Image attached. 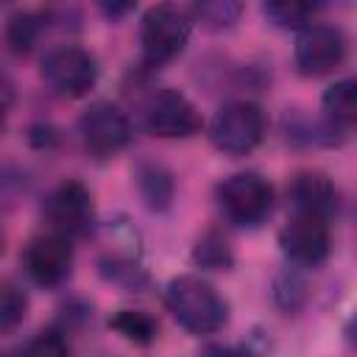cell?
Here are the masks:
<instances>
[{
    "mask_svg": "<svg viewBox=\"0 0 357 357\" xmlns=\"http://www.w3.org/2000/svg\"><path fill=\"white\" fill-rule=\"evenodd\" d=\"M192 262L204 271H226V268H231L234 254H231V245L226 243L223 234L206 231L198 237V243L192 248Z\"/></svg>",
    "mask_w": 357,
    "mask_h": 357,
    "instance_id": "obj_17",
    "label": "cell"
},
{
    "mask_svg": "<svg viewBox=\"0 0 357 357\" xmlns=\"http://www.w3.org/2000/svg\"><path fill=\"white\" fill-rule=\"evenodd\" d=\"M215 195L220 212L237 226H259L273 209V187L254 170L226 176Z\"/></svg>",
    "mask_w": 357,
    "mask_h": 357,
    "instance_id": "obj_4",
    "label": "cell"
},
{
    "mask_svg": "<svg viewBox=\"0 0 357 357\" xmlns=\"http://www.w3.org/2000/svg\"><path fill=\"white\" fill-rule=\"evenodd\" d=\"M204 357H248V354L240 349H231V346H212Z\"/></svg>",
    "mask_w": 357,
    "mask_h": 357,
    "instance_id": "obj_23",
    "label": "cell"
},
{
    "mask_svg": "<svg viewBox=\"0 0 357 357\" xmlns=\"http://www.w3.org/2000/svg\"><path fill=\"white\" fill-rule=\"evenodd\" d=\"M78 134L86 153H92L95 159H109L128 145L131 123L120 106L109 100H98L78 117Z\"/></svg>",
    "mask_w": 357,
    "mask_h": 357,
    "instance_id": "obj_7",
    "label": "cell"
},
{
    "mask_svg": "<svg viewBox=\"0 0 357 357\" xmlns=\"http://www.w3.org/2000/svg\"><path fill=\"white\" fill-rule=\"evenodd\" d=\"M165 307L190 335H212L229 321L226 298L201 276L184 273L170 279L165 290Z\"/></svg>",
    "mask_w": 357,
    "mask_h": 357,
    "instance_id": "obj_1",
    "label": "cell"
},
{
    "mask_svg": "<svg viewBox=\"0 0 357 357\" xmlns=\"http://www.w3.org/2000/svg\"><path fill=\"white\" fill-rule=\"evenodd\" d=\"M190 33H192V17L187 8H178L173 3L151 6L139 22L142 64L156 70V67L173 61L187 47Z\"/></svg>",
    "mask_w": 357,
    "mask_h": 357,
    "instance_id": "obj_2",
    "label": "cell"
},
{
    "mask_svg": "<svg viewBox=\"0 0 357 357\" xmlns=\"http://www.w3.org/2000/svg\"><path fill=\"white\" fill-rule=\"evenodd\" d=\"M0 254H3V237H0Z\"/></svg>",
    "mask_w": 357,
    "mask_h": 357,
    "instance_id": "obj_24",
    "label": "cell"
},
{
    "mask_svg": "<svg viewBox=\"0 0 357 357\" xmlns=\"http://www.w3.org/2000/svg\"><path fill=\"white\" fill-rule=\"evenodd\" d=\"M45 28H47V14H42V11H22V14H14L8 20L6 39H8L14 53H31L36 47V42L42 39Z\"/></svg>",
    "mask_w": 357,
    "mask_h": 357,
    "instance_id": "obj_15",
    "label": "cell"
},
{
    "mask_svg": "<svg viewBox=\"0 0 357 357\" xmlns=\"http://www.w3.org/2000/svg\"><path fill=\"white\" fill-rule=\"evenodd\" d=\"M22 268L39 287H59L73 271V243L59 231H42L28 240Z\"/></svg>",
    "mask_w": 357,
    "mask_h": 357,
    "instance_id": "obj_10",
    "label": "cell"
},
{
    "mask_svg": "<svg viewBox=\"0 0 357 357\" xmlns=\"http://www.w3.org/2000/svg\"><path fill=\"white\" fill-rule=\"evenodd\" d=\"M145 128L162 139H187L201 131V114L184 92L162 86L145 106Z\"/></svg>",
    "mask_w": 357,
    "mask_h": 357,
    "instance_id": "obj_8",
    "label": "cell"
},
{
    "mask_svg": "<svg viewBox=\"0 0 357 357\" xmlns=\"http://www.w3.org/2000/svg\"><path fill=\"white\" fill-rule=\"evenodd\" d=\"M349 53L346 33L337 25L329 22H310L298 31L296 47H293V64L296 73L304 78H321L335 73Z\"/></svg>",
    "mask_w": 357,
    "mask_h": 357,
    "instance_id": "obj_6",
    "label": "cell"
},
{
    "mask_svg": "<svg viewBox=\"0 0 357 357\" xmlns=\"http://www.w3.org/2000/svg\"><path fill=\"white\" fill-rule=\"evenodd\" d=\"M22 357H70V343L59 329H45L22 349Z\"/></svg>",
    "mask_w": 357,
    "mask_h": 357,
    "instance_id": "obj_21",
    "label": "cell"
},
{
    "mask_svg": "<svg viewBox=\"0 0 357 357\" xmlns=\"http://www.w3.org/2000/svg\"><path fill=\"white\" fill-rule=\"evenodd\" d=\"M262 14L276 28L301 31V28H307L312 22L315 6H310V3H265L262 6Z\"/></svg>",
    "mask_w": 357,
    "mask_h": 357,
    "instance_id": "obj_19",
    "label": "cell"
},
{
    "mask_svg": "<svg viewBox=\"0 0 357 357\" xmlns=\"http://www.w3.org/2000/svg\"><path fill=\"white\" fill-rule=\"evenodd\" d=\"M265 112L251 100H231L220 106L209 123V142L229 156L251 153L265 137Z\"/></svg>",
    "mask_w": 357,
    "mask_h": 357,
    "instance_id": "obj_3",
    "label": "cell"
},
{
    "mask_svg": "<svg viewBox=\"0 0 357 357\" xmlns=\"http://www.w3.org/2000/svg\"><path fill=\"white\" fill-rule=\"evenodd\" d=\"M109 326H112L117 335H123L126 340L137 343V346L153 343V337H156V332H159L156 318H151V315L142 312V310H117V312L109 318Z\"/></svg>",
    "mask_w": 357,
    "mask_h": 357,
    "instance_id": "obj_16",
    "label": "cell"
},
{
    "mask_svg": "<svg viewBox=\"0 0 357 357\" xmlns=\"http://www.w3.org/2000/svg\"><path fill=\"white\" fill-rule=\"evenodd\" d=\"M14 100H17V86H14V81L0 70V123L8 117Z\"/></svg>",
    "mask_w": 357,
    "mask_h": 357,
    "instance_id": "obj_22",
    "label": "cell"
},
{
    "mask_svg": "<svg viewBox=\"0 0 357 357\" xmlns=\"http://www.w3.org/2000/svg\"><path fill=\"white\" fill-rule=\"evenodd\" d=\"M137 187H139L142 201L156 212L167 209L173 201V192H176L173 173L167 167H162L159 162H142L137 167Z\"/></svg>",
    "mask_w": 357,
    "mask_h": 357,
    "instance_id": "obj_13",
    "label": "cell"
},
{
    "mask_svg": "<svg viewBox=\"0 0 357 357\" xmlns=\"http://www.w3.org/2000/svg\"><path fill=\"white\" fill-rule=\"evenodd\" d=\"M324 112L326 123L335 128H349L357 120V81L340 78L324 92Z\"/></svg>",
    "mask_w": 357,
    "mask_h": 357,
    "instance_id": "obj_14",
    "label": "cell"
},
{
    "mask_svg": "<svg viewBox=\"0 0 357 357\" xmlns=\"http://www.w3.org/2000/svg\"><path fill=\"white\" fill-rule=\"evenodd\" d=\"M279 245L290 262L315 268L329 257V248H332L329 220H321V218L304 215V212H293V218L279 231Z\"/></svg>",
    "mask_w": 357,
    "mask_h": 357,
    "instance_id": "obj_11",
    "label": "cell"
},
{
    "mask_svg": "<svg viewBox=\"0 0 357 357\" xmlns=\"http://www.w3.org/2000/svg\"><path fill=\"white\" fill-rule=\"evenodd\" d=\"M290 201L293 212L315 215L321 220H332L340 212V190L326 173L301 170L290 181Z\"/></svg>",
    "mask_w": 357,
    "mask_h": 357,
    "instance_id": "obj_12",
    "label": "cell"
},
{
    "mask_svg": "<svg viewBox=\"0 0 357 357\" xmlns=\"http://www.w3.org/2000/svg\"><path fill=\"white\" fill-rule=\"evenodd\" d=\"M39 73H42L45 86L53 95L75 100V98H84L95 86V81H98V61H95V56L86 47L59 45V47H50L42 56Z\"/></svg>",
    "mask_w": 357,
    "mask_h": 357,
    "instance_id": "obj_5",
    "label": "cell"
},
{
    "mask_svg": "<svg viewBox=\"0 0 357 357\" xmlns=\"http://www.w3.org/2000/svg\"><path fill=\"white\" fill-rule=\"evenodd\" d=\"M45 220L50 223V231H59L64 237L86 234L95 223V204L86 184L78 178H67L45 201Z\"/></svg>",
    "mask_w": 357,
    "mask_h": 357,
    "instance_id": "obj_9",
    "label": "cell"
},
{
    "mask_svg": "<svg viewBox=\"0 0 357 357\" xmlns=\"http://www.w3.org/2000/svg\"><path fill=\"white\" fill-rule=\"evenodd\" d=\"M240 14H243V6L240 3H231V0H209V3H198V6L190 8L192 22L204 25L206 31L231 28Z\"/></svg>",
    "mask_w": 357,
    "mask_h": 357,
    "instance_id": "obj_18",
    "label": "cell"
},
{
    "mask_svg": "<svg viewBox=\"0 0 357 357\" xmlns=\"http://www.w3.org/2000/svg\"><path fill=\"white\" fill-rule=\"evenodd\" d=\"M28 315V293L17 282L0 284V332L17 329Z\"/></svg>",
    "mask_w": 357,
    "mask_h": 357,
    "instance_id": "obj_20",
    "label": "cell"
}]
</instances>
